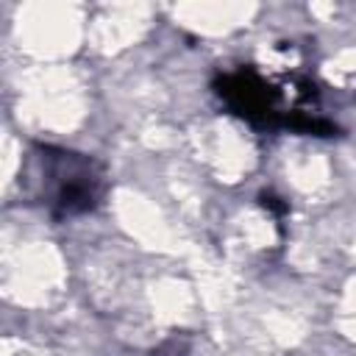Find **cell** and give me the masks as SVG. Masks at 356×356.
<instances>
[{
    "label": "cell",
    "instance_id": "obj_1",
    "mask_svg": "<svg viewBox=\"0 0 356 356\" xmlns=\"http://www.w3.org/2000/svg\"><path fill=\"white\" fill-rule=\"evenodd\" d=\"M284 86L267 81L259 70L242 67L214 78L217 97L248 125L259 131H295L309 136H334L337 125L317 117L314 111H298L286 106Z\"/></svg>",
    "mask_w": 356,
    "mask_h": 356
},
{
    "label": "cell",
    "instance_id": "obj_2",
    "mask_svg": "<svg viewBox=\"0 0 356 356\" xmlns=\"http://www.w3.org/2000/svg\"><path fill=\"white\" fill-rule=\"evenodd\" d=\"M36 164L39 197L53 220L78 217L97 209L106 192V172L92 156L56 145H36Z\"/></svg>",
    "mask_w": 356,
    "mask_h": 356
}]
</instances>
